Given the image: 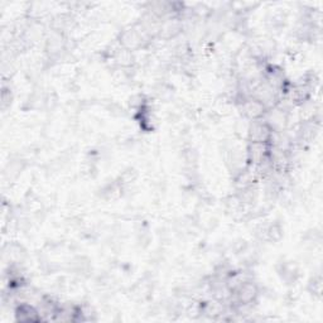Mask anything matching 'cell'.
<instances>
[{"label":"cell","mask_w":323,"mask_h":323,"mask_svg":"<svg viewBox=\"0 0 323 323\" xmlns=\"http://www.w3.org/2000/svg\"><path fill=\"white\" fill-rule=\"evenodd\" d=\"M269 128L263 123H255L250 129V138L253 139V143H264L269 138Z\"/></svg>","instance_id":"cell-1"},{"label":"cell","mask_w":323,"mask_h":323,"mask_svg":"<svg viewBox=\"0 0 323 323\" xmlns=\"http://www.w3.org/2000/svg\"><path fill=\"white\" fill-rule=\"evenodd\" d=\"M239 298L241 302H250L253 300V298L256 294V289H255L254 285L252 283H245V284H241L239 287Z\"/></svg>","instance_id":"cell-2"}]
</instances>
